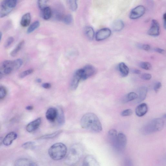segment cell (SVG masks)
Segmentation results:
<instances>
[{
    "mask_svg": "<svg viewBox=\"0 0 166 166\" xmlns=\"http://www.w3.org/2000/svg\"><path fill=\"white\" fill-rule=\"evenodd\" d=\"M84 150L82 146L75 144L72 146L65 160V163L69 165H74L80 161L82 156Z\"/></svg>",
    "mask_w": 166,
    "mask_h": 166,
    "instance_id": "2",
    "label": "cell"
},
{
    "mask_svg": "<svg viewBox=\"0 0 166 166\" xmlns=\"http://www.w3.org/2000/svg\"><path fill=\"white\" fill-rule=\"evenodd\" d=\"M52 10L50 7L47 6L41 10V16L44 20H49L52 16Z\"/></svg>",
    "mask_w": 166,
    "mask_h": 166,
    "instance_id": "20",
    "label": "cell"
},
{
    "mask_svg": "<svg viewBox=\"0 0 166 166\" xmlns=\"http://www.w3.org/2000/svg\"><path fill=\"white\" fill-rule=\"evenodd\" d=\"M25 42L24 40L20 42L16 46L14 50L10 53V55L13 57H15L18 54L19 52L21 50Z\"/></svg>",
    "mask_w": 166,
    "mask_h": 166,
    "instance_id": "29",
    "label": "cell"
},
{
    "mask_svg": "<svg viewBox=\"0 0 166 166\" xmlns=\"http://www.w3.org/2000/svg\"><path fill=\"white\" fill-rule=\"evenodd\" d=\"M152 75L149 73H145L142 74V78L145 80H149L152 78Z\"/></svg>",
    "mask_w": 166,
    "mask_h": 166,
    "instance_id": "44",
    "label": "cell"
},
{
    "mask_svg": "<svg viewBox=\"0 0 166 166\" xmlns=\"http://www.w3.org/2000/svg\"><path fill=\"white\" fill-rule=\"evenodd\" d=\"M73 21V16L70 14H68L65 16L63 19L62 21L64 23L67 25L71 24Z\"/></svg>",
    "mask_w": 166,
    "mask_h": 166,
    "instance_id": "33",
    "label": "cell"
},
{
    "mask_svg": "<svg viewBox=\"0 0 166 166\" xmlns=\"http://www.w3.org/2000/svg\"><path fill=\"white\" fill-rule=\"evenodd\" d=\"M41 118H39L29 123L26 127V130L29 133H32L37 130L40 125Z\"/></svg>",
    "mask_w": 166,
    "mask_h": 166,
    "instance_id": "12",
    "label": "cell"
},
{
    "mask_svg": "<svg viewBox=\"0 0 166 166\" xmlns=\"http://www.w3.org/2000/svg\"><path fill=\"white\" fill-rule=\"evenodd\" d=\"M42 87L45 89H48L51 87V85L49 83H44L42 84Z\"/></svg>",
    "mask_w": 166,
    "mask_h": 166,
    "instance_id": "47",
    "label": "cell"
},
{
    "mask_svg": "<svg viewBox=\"0 0 166 166\" xmlns=\"http://www.w3.org/2000/svg\"><path fill=\"white\" fill-rule=\"evenodd\" d=\"M83 69L84 70V73H83L82 80H86L93 76L95 73L96 70L95 67L91 65H87Z\"/></svg>",
    "mask_w": 166,
    "mask_h": 166,
    "instance_id": "11",
    "label": "cell"
},
{
    "mask_svg": "<svg viewBox=\"0 0 166 166\" xmlns=\"http://www.w3.org/2000/svg\"><path fill=\"white\" fill-rule=\"evenodd\" d=\"M3 138L2 137L0 138V146H1L3 143Z\"/></svg>",
    "mask_w": 166,
    "mask_h": 166,
    "instance_id": "51",
    "label": "cell"
},
{
    "mask_svg": "<svg viewBox=\"0 0 166 166\" xmlns=\"http://www.w3.org/2000/svg\"><path fill=\"white\" fill-rule=\"evenodd\" d=\"M154 51L160 54H164L165 51L163 49L160 48H156L154 49Z\"/></svg>",
    "mask_w": 166,
    "mask_h": 166,
    "instance_id": "46",
    "label": "cell"
},
{
    "mask_svg": "<svg viewBox=\"0 0 166 166\" xmlns=\"http://www.w3.org/2000/svg\"><path fill=\"white\" fill-rule=\"evenodd\" d=\"M133 111L131 109H127L123 111L121 113V115L123 116H131L133 114Z\"/></svg>",
    "mask_w": 166,
    "mask_h": 166,
    "instance_id": "42",
    "label": "cell"
},
{
    "mask_svg": "<svg viewBox=\"0 0 166 166\" xmlns=\"http://www.w3.org/2000/svg\"><path fill=\"white\" fill-rule=\"evenodd\" d=\"M2 78V75L0 74V79H1Z\"/></svg>",
    "mask_w": 166,
    "mask_h": 166,
    "instance_id": "54",
    "label": "cell"
},
{
    "mask_svg": "<svg viewBox=\"0 0 166 166\" xmlns=\"http://www.w3.org/2000/svg\"><path fill=\"white\" fill-rule=\"evenodd\" d=\"M13 9L6 4L4 0L3 1L0 6V18L7 16L12 12Z\"/></svg>",
    "mask_w": 166,
    "mask_h": 166,
    "instance_id": "13",
    "label": "cell"
},
{
    "mask_svg": "<svg viewBox=\"0 0 166 166\" xmlns=\"http://www.w3.org/2000/svg\"><path fill=\"white\" fill-rule=\"evenodd\" d=\"M127 139L126 135L122 133H119L113 146L118 150H123L127 145Z\"/></svg>",
    "mask_w": 166,
    "mask_h": 166,
    "instance_id": "6",
    "label": "cell"
},
{
    "mask_svg": "<svg viewBox=\"0 0 166 166\" xmlns=\"http://www.w3.org/2000/svg\"><path fill=\"white\" fill-rule=\"evenodd\" d=\"M83 166H99V163L96 158L90 155L86 156L83 162Z\"/></svg>",
    "mask_w": 166,
    "mask_h": 166,
    "instance_id": "16",
    "label": "cell"
},
{
    "mask_svg": "<svg viewBox=\"0 0 166 166\" xmlns=\"http://www.w3.org/2000/svg\"><path fill=\"white\" fill-rule=\"evenodd\" d=\"M49 0H37V5L41 10L46 7Z\"/></svg>",
    "mask_w": 166,
    "mask_h": 166,
    "instance_id": "36",
    "label": "cell"
},
{
    "mask_svg": "<svg viewBox=\"0 0 166 166\" xmlns=\"http://www.w3.org/2000/svg\"><path fill=\"white\" fill-rule=\"evenodd\" d=\"M15 165L16 166H36L37 165L31 160L22 158L16 160L15 163Z\"/></svg>",
    "mask_w": 166,
    "mask_h": 166,
    "instance_id": "18",
    "label": "cell"
},
{
    "mask_svg": "<svg viewBox=\"0 0 166 166\" xmlns=\"http://www.w3.org/2000/svg\"><path fill=\"white\" fill-rule=\"evenodd\" d=\"M40 22L38 21H37L30 25L27 29V33H30L35 31V30L38 28L40 26Z\"/></svg>",
    "mask_w": 166,
    "mask_h": 166,
    "instance_id": "32",
    "label": "cell"
},
{
    "mask_svg": "<svg viewBox=\"0 0 166 166\" xmlns=\"http://www.w3.org/2000/svg\"><path fill=\"white\" fill-rule=\"evenodd\" d=\"M2 37V33L1 32H0V42L1 40Z\"/></svg>",
    "mask_w": 166,
    "mask_h": 166,
    "instance_id": "53",
    "label": "cell"
},
{
    "mask_svg": "<svg viewBox=\"0 0 166 166\" xmlns=\"http://www.w3.org/2000/svg\"><path fill=\"white\" fill-rule=\"evenodd\" d=\"M13 71H15L13 60H5L0 63V74L2 75L9 74Z\"/></svg>",
    "mask_w": 166,
    "mask_h": 166,
    "instance_id": "5",
    "label": "cell"
},
{
    "mask_svg": "<svg viewBox=\"0 0 166 166\" xmlns=\"http://www.w3.org/2000/svg\"><path fill=\"white\" fill-rule=\"evenodd\" d=\"M163 19L164 21V26L165 28V29L166 28V24H165V21L166 19V13H165L163 16Z\"/></svg>",
    "mask_w": 166,
    "mask_h": 166,
    "instance_id": "49",
    "label": "cell"
},
{
    "mask_svg": "<svg viewBox=\"0 0 166 166\" xmlns=\"http://www.w3.org/2000/svg\"><path fill=\"white\" fill-rule=\"evenodd\" d=\"M7 94V90L3 86H0V100L4 99Z\"/></svg>",
    "mask_w": 166,
    "mask_h": 166,
    "instance_id": "37",
    "label": "cell"
},
{
    "mask_svg": "<svg viewBox=\"0 0 166 166\" xmlns=\"http://www.w3.org/2000/svg\"><path fill=\"white\" fill-rule=\"evenodd\" d=\"M15 70H16L20 68L22 65L23 62L20 59H18L13 60Z\"/></svg>",
    "mask_w": 166,
    "mask_h": 166,
    "instance_id": "35",
    "label": "cell"
},
{
    "mask_svg": "<svg viewBox=\"0 0 166 166\" xmlns=\"http://www.w3.org/2000/svg\"><path fill=\"white\" fill-rule=\"evenodd\" d=\"M58 114L56 119L59 125H63L65 122V118L64 113L62 109L59 108L57 109Z\"/></svg>",
    "mask_w": 166,
    "mask_h": 166,
    "instance_id": "25",
    "label": "cell"
},
{
    "mask_svg": "<svg viewBox=\"0 0 166 166\" xmlns=\"http://www.w3.org/2000/svg\"><path fill=\"white\" fill-rule=\"evenodd\" d=\"M108 135L109 140L113 145L117 136V131L114 129L110 130L108 131Z\"/></svg>",
    "mask_w": 166,
    "mask_h": 166,
    "instance_id": "26",
    "label": "cell"
},
{
    "mask_svg": "<svg viewBox=\"0 0 166 166\" xmlns=\"http://www.w3.org/2000/svg\"><path fill=\"white\" fill-rule=\"evenodd\" d=\"M62 130L56 131L53 133L43 136L39 138L40 139H48L54 138L57 137L60 133H62Z\"/></svg>",
    "mask_w": 166,
    "mask_h": 166,
    "instance_id": "31",
    "label": "cell"
},
{
    "mask_svg": "<svg viewBox=\"0 0 166 166\" xmlns=\"http://www.w3.org/2000/svg\"><path fill=\"white\" fill-rule=\"evenodd\" d=\"M36 82L38 83H41L42 82L41 79H38L36 80Z\"/></svg>",
    "mask_w": 166,
    "mask_h": 166,
    "instance_id": "52",
    "label": "cell"
},
{
    "mask_svg": "<svg viewBox=\"0 0 166 166\" xmlns=\"http://www.w3.org/2000/svg\"><path fill=\"white\" fill-rule=\"evenodd\" d=\"M147 92V88L145 87H142L139 88L138 95V97L136 99L137 103H141L145 99Z\"/></svg>",
    "mask_w": 166,
    "mask_h": 166,
    "instance_id": "19",
    "label": "cell"
},
{
    "mask_svg": "<svg viewBox=\"0 0 166 166\" xmlns=\"http://www.w3.org/2000/svg\"><path fill=\"white\" fill-rule=\"evenodd\" d=\"M67 151V147L64 144L62 143H57L49 149L48 154L52 159L58 161L65 157Z\"/></svg>",
    "mask_w": 166,
    "mask_h": 166,
    "instance_id": "3",
    "label": "cell"
},
{
    "mask_svg": "<svg viewBox=\"0 0 166 166\" xmlns=\"http://www.w3.org/2000/svg\"><path fill=\"white\" fill-rule=\"evenodd\" d=\"M6 4L10 8L13 9L16 7L17 0H4Z\"/></svg>",
    "mask_w": 166,
    "mask_h": 166,
    "instance_id": "38",
    "label": "cell"
},
{
    "mask_svg": "<svg viewBox=\"0 0 166 166\" xmlns=\"http://www.w3.org/2000/svg\"><path fill=\"white\" fill-rule=\"evenodd\" d=\"M78 0H67L68 5L70 10L73 12L76 11L78 8Z\"/></svg>",
    "mask_w": 166,
    "mask_h": 166,
    "instance_id": "30",
    "label": "cell"
},
{
    "mask_svg": "<svg viewBox=\"0 0 166 166\" xmlns=\"http://www.w3.org/2000/svg\"><path fill=\"white\" fill-rule=\"evenodd\" d=\"M17 137V135L15 132H12L7 134L4 138L3 139V143L6 146H8L12 144L13 141Z\"/></svg>",
    "mask_w": 166,
    "mask_h": 166,
    "instance_id": "15",
    "label": "cell"
},
{
    "mask_svg": "<svg viewBox=\"0 0 166 166\" xmlns=\"http://www.w3.org/2000/svg\"><path fill=\"white\" fill-rule=\"evenodd\" d=\"M81 80V79L76 73H75L74 76L71 80V87L73 90H76L79 85V82Z\"/></svg>",
    "mask_w": 166,
    "mask_h": 166,
    "instance_id": "27",
    "label": "cell"
},
{
    "mask_svg": "<svg viewBox=\"0 0 166 166\" xmlns=\"http://www.w3.org/2000/svg\"><path fill=\"white\" fill-rule=\"evenodd\" d=\"M26 109L29 110H32L33 109V107L31 106H27L26 107Z\"/></svg>",
    "mask_w": 166,
    "mask_h": 166,
    "instance_id": "50",
    "label": "cell"
},
{
    "mask_svg": "<svg viewBox=\"0 0 166 166\" xmlns=\"http://www.w3.org/2000/svg\"><path fill=\"white\" fill-rule=\"evenodd\" d=\"M142 68L147 70H150L152 67V65L148 62H142L140 64Z\"/></svg>",
    "mask_w": 166,
    "mask_h": 166,
    "instance_id": "40",
    "label": "cell"
},
{
    "mask_svg": "<svg viewBox=\"0 0 166 166\" xmlns=\"http://www.w3.org/2000/svg\"><path fill=\"white\" fill-rule=\"evenodd\" d=\"M150 36H159L160 33V25L159 22L155 20L152 21L151 25L148 32Z\"/></svg>",
    "mask_w": 166,
    "mask_h": 166,
    "instance_id": "10",
    "label": "cell"
},
{
    "mask_svg": "<svg viewBox=\"0 0 166 166\" xmlns=\"http://www.w3.org/2000/svg\"><path fill=\"white\" fill-rule=\"evenodd\" d=\"M52 11V16L57 21H62L65 15L64 7L61 5H59Z\"/></svg>",
    "mask_w": 166,
    "mask_h": 166,
    "instance_id": "9",
    "label": "cell"
},
{
    "mask_svg": "<svg viewBox=\"0 0 166 166\" xmlns=\"http://www.w3.org/2000/svg\"><path fill=\"white\" fill-rule=\"evenodd\" d=\"M58 114L57 109L54 108H49L46 114L47 119L50 122H54L57 118Z\"/></svg>",
    "mask_w": 166,
    "mask_h": 166,
    "instance_id": "14",
    "label": "cell"
},
{
    "mask_svg": "<svg viewBox=\"0 0 166 166\" xmlns=\"http://www.w3.org/2000/svg\"><path fill=\"white\" fill-rule=\"evenodd\" d=\"M35 143L32 142H29L22 145V147L26 150H31L35 148Z\"/></svg>",
    "mask_w": 166,
    "mask_h": 166,
    "instance_id": "34",
    "label": "cell"
},
{
    "mask_svg": "<svg viewBox=\"0 0 166 166\" xmlns=\"http://www.w3.org/2000/svg\"><path fill=\"white\" fill-rule=\"evenodd\" d=\"M14 41V39L13 37H10L6 40L4 44V46L5 48H7L9 47Z\"/></svg>",
    "mask_w": 166,
    "mask_h": 166,
    "instance_id": "41",
    "label": "cell"
},
{
    "mask_svg": "<svg viewBox=\"0 0 166 166\" xmlns=\"http://www.w3.org/2000/svg\"><path fill=\"white\" fill-rule=\"evenodd\" d=\"M124 27L123 21L121 20L115 21L112 24V28L114 31L119 32L122 30Z\"/></svg>",
    "mask_w": 166,
    "mask_h": 166,
    "instance_id": "24",
    "label": "cell"
},
{
    "mask_svg": "<svg viewBox=\"0 0 166 166\" xmlns=\"http://www.w3.org/2000/svg\"><path fill=\"white\" fill-rule=\"evenodd\" d=\"M31 14L27 13L24 15L22 17L21 21V24L23 27L28 26L31 22Z\"/></svg>",
    "mask_w": 166,
    "mask_h": 166,
    "instance_id": "21",
    "label": "cell"
},
{
    "mask_svg": "<svg viewBox=\"0 0 166 166\" xmlns=\"http://www.w3.org/2000/svg\"><path fill=\"white\" fill-rule=\"evenodd\" d=\"M138 95L134 92H130L128 93L124 98L123 102L124 103H127L130 101L136 99Z\"/></svg>",
    "mask_w": 166,
    "mask_h": 166,
    "instance_id": "28",
    "label": "cell"
},
{
    "mask_svg": "<svg viewBox=\"0 0 166 166\" xmlns=\"http://www.w3.org/2000/svg\"><path fill=\"white\" fill-rule=\"evenodd\" d=\"M148 111L147 105L145 103L139 104L135 110L136 115L138 116L142 117L145 115Z\"/></svg>",
    "mask_w": 166,
    "mask_h": 166,
    "instance_id": "17",
    "label": "cell"
},
{
    "mask_svg": "<svg viewBox=\"0 0 166 166\" xmlns=\"http://www.w3.org/2000/svg\"><path fill=\"white\" fill-rule=\"evenodd\" d=\"M33 72V70L32 69L28 70L22 72L19 75L20 78L22 79L25 78L28 75L32 73Z\"/></svg>",
    "mask_w": 166,
    "mask_h": 166,
    "instance_id": "39",
    "label": "cell"
},
{
    "mask_svg": "<svg viewBox=\"0 0 166 166\" xmlns=\"http://www.w3.org/2000/svg\"><path fill=\"white\" fill-rule=\"evenodd\" d=\"M145 7L142 5H139L132 10L130 14V18L131 19H136L141 17L145 12Z\"/></svg>",
    "mask_w": 166,
    "mask_h": 166,
    "instance_id": "7",
    "label": "cell"
},
{
    "mask_svg": "<svg viewBox=\"0 0 166 166\" xmlns=\"http://www.w3.org/2000/svg\"><path fill=\"white\" fill-rule=\"evenodd\" d=\"M82 127L93 133H98L102 130V127L98 116L94 113H86L81 120Z\"/></svg>",
    "mask_w": 166,
    "mask_h": 166,
    "instance_id": "1",
    "label": "cell"
},
{
    "mask_svg": "<svg viewBox=\"0 0 166 166\" xmlns=\"http://www.w3.org/2000/svg\"><path fill=\"white\" fill-rule=\"evenodd\" d=\"M133 72L134 73L136 74H139L141 73V71L138 70H134Z\"/></svg>",
    "mask_w": 166,
    "mask_h": 166,
    "instance_id": "48",
    "label": "cell"
},
{
    "mask_svg": "<svg viewBox=\"0 0 166 166\" xmlns=\"http://www.w3.org/2000/svg\"><path fill=\"white\" fill-rule=\"evenodd\" d=\"M84 31L85 35L89 40H92L93 39L95 34L92 27L90 26H86Z\"/></svg>",
    "mask_w": 166,
    "mask_h": 166,
    "instance_id": "23",
    "label": "cell"
},
{
    "mask_svg": "<svg viewBox=\"0 0 166 166\" xmlns=\"http://www.w3.org/2000/svg\"><path fill=\"white\" fill-rule=\"evenodd\" d=\"M162 86L161 83L160 82H157L156 83L154 86V89L156 92L157 93L159 91Z\"/></svg>",
    "mask_w": 166,
    "mask_h": 166,
    "instance_id": "43",
    "label": "cell"
},
{
    "mask_svg": "<svg viewBox=\"0 0 166 166\" xmlns=\"http://www.w3.org/2000/svg\"><path fill=\"white\" fill-rule=\"evenodd\" d=\"M165 124L163 119H155L147 124L143 128V133L146 135L151 134L161 130Z\"/></svg>",
    "mask_w": 166,
    "mask_h": 166,
    "instance_id": "4",
    "label": "cell"
},
{
    "mask_svg": "<svg viewBox=\"0 0 166 166\" xmlns=\"http://www.w3.org/2000/svg\"><path fill=\"white\" fill-rule=\"evenodd\" d=\"M119 69L121 74L124 77L127 76L129 73V67L123 62L120 63L119 65Z\"/></svg>",
    "mask_w": 166,
    "mask_h": 166,
    "instance_id": "22",
    "label": "cell"
},
{
    "mask_svg": "<svg viewBox=\"0 0 166 166\" xmlns=\"http://www.w3.org/2000/svg\"><path fill=\"white\" fill-rule=\"evenodd\" d=\"M111 30L108 28L102 29L98 31L96 34V39L98 41L106 39L111 35Z\"/></svg>",
    "mask_w": 166,
    "mask_h": 166,
    "instance_id": "8",
    "label": "cell"
},
{
    "mask_svg": "<svg viewBox=\"0 0 166 166\" xmlns=\"http://www.w3.org/2000/svg\"><path fill=\"white\" fill-rule=\"evenodd\" d=\"M141 48L143 50L146 51H149L150 50V47L149 45L144 44L142 46Z\"/></svg>",
    "mask_w": 166,
    "mask_h": 166,
    "instance_id": "45",
    "label": "cell"
}]
</instances>
